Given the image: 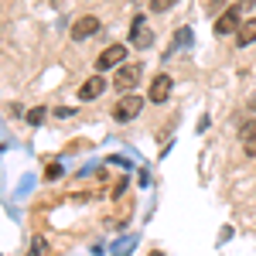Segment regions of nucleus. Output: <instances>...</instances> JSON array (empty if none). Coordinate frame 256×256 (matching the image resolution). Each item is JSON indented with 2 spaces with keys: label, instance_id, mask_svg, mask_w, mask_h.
I'll use <instances>...</instances> for the list:
<instances>
[{
  "label": "nucleus",
  "instance_id": "obj_1",
  "mask_svg": "<svg viewBox=\"0 0 256 256\" xmlns=\"http://www.w3.org/2000/svg\"><path fill=\"white\" fill-rule=\"evenodd\" d=\"M140 110H144V99H140V96H123V99L116 102V106H113V120L126 123V120H134V116H137Z\"/></svg>",
  "mask_w": 256,
  "mask_h": 256
},
{
  "label": "nucleus",
  "instance_id": "obj_2",
  "mask_svg": "<svg viewBox=\"0 0 256 256\" xmlns=\"http://www.w3.org/2000/svg\"><path fill=\"white\" fill-rule=\"evenodd\" d=\"M239 24H242V4L229 7V10L216 20V34H232V31H239Z\"/></svg>",
  "mask_w": 256,
  "mask_h": 256
},
{
  "label": "nucleus",
  "instance_id": "obj_3",
  "mask_svg": "<svg viewBox=\"0 0 256 256\" xmlns=\"http://www.w3.org/2000/svg\"><path fill=\"white\" fill-rule=\"evenodd\" d=\"M140 72H144L140 65H123L116 76H113V86H116V89H134L140 82Z\"/></svg>",
  "mask_w": 256,
  "mask_h": 256
},
{
  "label": "nucleus",
  "instance_id": "obj_4",
  "mask_svg": "<svg viewBox=\"0 0 256 256\" xmlns=\"http://www.w3.org/2000/svg\"><path fill=\"white\" fill-rule=\"evenodd\" d=\"M123 55H126V48H123V44H110V48H106V52L96 58V68H99V72H106V68L120 65V62H123Z\"/></svg>",
  "mask_w": 256,
  "mask_h": 256
},
{
  "label": "nucleus",
  "instance_id": "obj_5",
  "mask_svg": "<svg viewBox=\"0 0 256 256\" xmlns=\"http://www.w3.org/2000/svg\"><path fill=\"white\" fill-rule=\"evenodd\" d=\"M130 41H134V48H150L154 44V34H150V28L144 24V20H134V28H130Z\"/></svg>",
  "mask_w": 256,
  "mask_h": 256
},
{
  "label": "nucleus",
  "instance_id": "obj_6",
  "mask_svg": "<svg viewBox=\"0 0 256 256\" xmlns=\"http://www.w3.org/2000/svg\"><path fill=\"white\" fill-rule=\"evenodd\" d=\"M99 31V18H79L76 24H72V38L82 41V38H92Z\"/></svg>",
  "mask_w": 256,
  "mask_h": 256
},
{
  "label": "nucleus",
  "instance_id": "obj_7",
  "mask_svg": "<svg viewBox=\"0 0 256 256\" xmlns=\"http://www.w3.org/2000/svg\"><path fill=\"white\" fill-rule=\"evenodd\" d=\"M168 96H171V79L168 76H158V79L150 82V102H164Z\"/></svg>",
  "mask_w": 256,
  "mask_h": 256
},
{
  "label": "nucleus",
  "instance_id": "obj_8",
  "mask_svg": "<svg viewBox=\"0 0 256 256\" xmlns=\"http://www.w3.org/2000/svg\"><path fill=\"white\" fill-rule=\"evenodd\" d=\"M102 92H106V79H102V76H92V79H89V82L79 89L82 99H99Z\"/></svg>",
  "mask_w": 256,
  "mask_h": 256
},
{
  "label": "nucleus",
  "instance_id": "obj_9",
  "mask_svg": "<svg viewBox=\"0 0 256 256\" xmlns=\"http://www.w3.org/2000/svg\"><path fill=\"white\" fill-rule=\"evenodd\" d=\"M253 41H256V18H250L246 24H239L236 44H239V48H246V44H253Z\"/></svg>",
  "mask_w": 256,
  "mask_h": 256
},
{
  "label": "nucleus",
  "instance_id": "obj_10",
  "mask_svg": "<svg viewBox=\"0 0 256 256\" xmlns=\"http://www.w3.org/2000/svg\"><path fill=\"white\" fill-rule=\"evenodd\" d=\"M171 4H174V0H150V10H168V7H171Z\"/></svg>",
  "mask_w": 256,
  "mask_h": 256
},
{
  "label": "nucleus",
  "instance_id": "obj_11",
  "mask_svg": "<svg viewBox=\"0 0 256 256\" xmlns=\"http://www.w3.org/2000/svg\"><path fill=\"white\" fill-rule=\"evenodd\" d=\"M253 137H256V123H246V126H242V144L253 140Z\"/></svg>",
  "mask_w": 256,
  "mask_h": 256
},
{
  "label": "nucleus",
  "instance_id": "obj_12",
  "mask_svg": "<svg viewBox=\"0 0 256 256\" xmlns=\"http://www.w3.org/2000/svg\"><path fill=\"white\" fill-rule=\"evenodd\" d=\"M44 253H48V250H44V242H34V250H31L28 256H44Z\"/></svg>",
  "mask_w": 256,
  "mask_h": 256
},
{
  "label": "nucleus",
  "instance_id": "obj_13",
  "mask_svg": "<svg viewBox=\"0 0 256 256\" xmlns=\"http://www.w3.org/2000/svg\"><path fill=\"white\" fill-rule=\"evenodd\" d=\"M246 154H253V158H256V137H253V140H246Z\"/></svg>",
  "mask_w": 256,
  "mask_h": 256
},
{
  "label": "nucleus",
  "instance_id": "obj_14",
  "mask_svg": "<svg viewBox=\"0 0 256 256\" xmlns=\"http://www.w3.org/2000/svg\"><path fill=\"white\" fill-rule=\"evenodd\" d=\"M150 256H164V253H150Z\"/></svg>",
  "mask_w": 256,
  "mask_h": 256
}]
</instances>
